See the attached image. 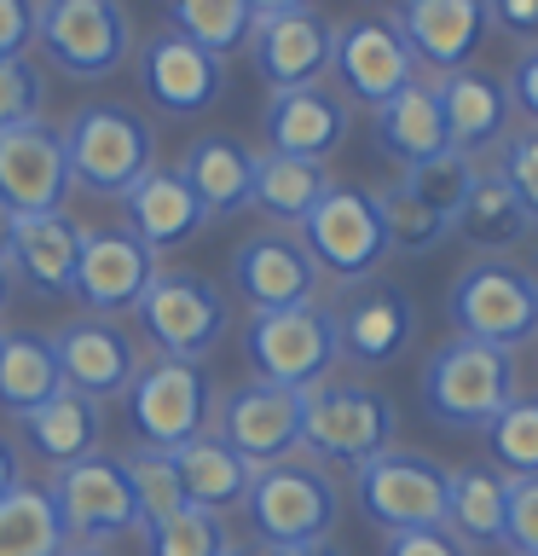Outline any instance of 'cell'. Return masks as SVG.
Segmentation results:
<instances>
[{
	"instance_id": "obj_54",
	"label": "cell",
	"mask_w": 538,
	"mask_h": 556,
	"mask_svg": "<svg viewBox=\"0 0 538 556\" xmlns=\"http://www.w3.org/2000/svg\"><path fill=\"white\" fill-rule=\"evenodd\" d=\"M7 232H12V215L0 208V255H7Z\"/></svg>"
},
{
	"instance_id": "obj_48",
	"label": "cell",
	"mask_w": 538,
	"mask_h": 556,
	"mask_svg": "<svg viewBox=\"0 0 538 556\" xmlns=\"http://www.w3.org/2000/svg\"><path fill=\"white\" fill-rule=\"evenodd\" d=\"M486 17H492L503 35L538 47V0H486Z\"/></svg>"
},
{
	"instance_id": "obj_27",
	"label": "cell",
	"mask_w": 538,
	"mask_h": 556,
	"mask_svg": "<svg viewBox=\"0 0 538 556\" xmlns=\"http://www.w3.org/2000/svg\"><path fill=\"white\" fill-rule=\"evenodd\" d=\"M180 174H185V186L197 191V203L208 208V220L243 215L255 198V151L232 134L191 139L185 156H180Z\"/></svg>"
},
{
	"instance_id": "obj_1",
	"label": "cell",
	"mask_w": 538,
	"mask_h": 556,
	"mask_svg": "<svg viewBox=\"0 0 538 556\" xmlns=\"http://www.w3.org/2000/svg\"><path fill=\"white\" fill-rule=\"evenodd\" d=\"M515 382H521V371H515L510 348H486V342L451 337L423 359L417 394H423V412L440 429H458V434L481 429L486 434V424L521 394Z\"/></svg>"
},
{
	"instance_id": "obj_32",
	"label": "cell",
	"mask_w": 538,
	"mask_h": 556,
	"mask_svg": "<svg viewBox=\"0 0 538 556\" xmlns=\"http://www.w3.org/2000/svg\"><path fill=\"white\" fill-rule=\"evenodd\" d=\"M451 232L463 243H475L481 255H503L533 232V220H527V208L515 203V191L498 180V168H481L463 208H458V220H451Z\"/></svg>"
},
{
	"instance_id": "obj_21",
	"label": "cell",
	"mask_w": 538,
	"mask_h": 556,
	"mask_svg": "<svg viewBox=\"0 0 538 556\" xmlns=\"http://www.w3.org/2000/svg\"><path fill=\"white\" fill-rule=\"evenodd\" d=\"M319 261L307 255L302 238H290L284 226L255 232L232 250V285L255 313H278V307H302L319 295Z\"/></svg>"
},
{
	"instance_id": "obj_34",
	"label": "cell",
	"mask_w": 538,
	"mask_h": 556,
	"mask_svg": "<svg viewBox=\"0 0 538 556\" xmlns=\"http://www.w3.org/2000/svg\"><path fill=\"white\" fill-rule=\"evenodd\" d=\"M324 191H330L324 163H307V156H278V151H260L255 156V198H249V208H260L267 220L302 226Z\"/></svg>"
},
{
	"instance_id": "obj_49",
	"label": "cell",
	"mask_w": 538,
	"mask_h": 556,
	"mask_svg": "<svg viewBox=\"0 0 538 556\" xmlns=\"http://www.w3.org/2000/svg\"><path fill=\"white\" fill-rule=\"evenodd\" d=\"M12 486H24V458H17V446L0 434V498H7Z\"/></svg>"
},
{
	"instance_id": "obj_4",
	"label": "cell",
	"mask_w": 538,
	"mask_h": 556,
	"mask_svg": "<svg viewBox=\"0 0 538 556\" xmlns=\"http://www.w3.org/2000/svg\"><path fill=\"white\" fill-rule=\"evenodd\" d=\"M59 134H64L69 180L87 186V191H104V198H121L139 174L156 168V134L139 111H128V104H111V99L81 104Z\"/></svg>"
},
{
	"instance_id": "obj_43",
	"label": "cell",
	"mask_w": 538,
	"mask_h": 556,
	"mask_svg": "<svg viewBox=\"0 0 538 556\" xmlns=\"http://www.w3.org/2000/svg\"><path fill=\"white\" fill-rule=\"evenodd\" d=\"M492 168H498V180L515 191V203L527 208V220L538 226V128H521V134L503 139Z\"/></svg>"
},
{
	"instance_id": "obj_56",
	"label": "cell",
	"mask_w": 538,
	"mask_h": 556,
	"mask_svg": "<svg viewBox=\"0 0 538 556\" xmlns=\"http://www.w3.org/2000/svg\"><path fill=\"white\" fill-rule=\"evenodd\" d=\"M533 278H538V267H533Z\"/></svg>"
},
{
	"instance_id": "obj_47",
	"label": "cell",
	"mask_w": 538,
	"mask_h": 556,
	"mask_svg": "<svg viewBox=\"0 0 538 556\" xmlns=\"http://www.w3.org/2000/svg\"><path fill=\"white\" fill-rule=\"evenodd\" d=\"M503 87H510V104H515L521 116H527V128H538V47L521 52Z\"/></svg>"
},
{
	"instance_id": "obj_45",
	"label": "cell",
	"mask_w": 538,
	"mask_h": 556,
	"mask_svg": "<svg viewBox=\"0 0 538 556\" xmlns=\"http://www.w3.org/2000/svg\"><path fill=\"white\" fill-rule=\"evenodd\" d=\"M382 556H469V545L451 528H417V533H388Z\"/></svg>"
},
{
	"instance_id": "obj_7",
	"label": "cell",
	"mask_w": 538,
	"mask_h": 556,
	"mask_svg": "<svg viewBox=\"0 0 538 556\" xmlns=\"http://www.w3.org/2000/svg\"><path fill=\"white\" fill-rule=\"evenodd\" d=\"M302 446L319 464H371L394 446V400L371 382H336L302 394Z\"/></svg>"
},
{
	"instance_id": "obj_29",
	"label": "cell",
	"mask_w": 538,
	"mask_h": 556,
	"mask_svg": "<svg viewBox=\"0 0 538 556\" xmlns=\"http://www.w3.org/2000/svg\"><path fill=\"white\" fill-rule=\"evenodd\" d=\"M24 424V441L29 452L41 464H52V476L69 464H81L87 452H99V429H104V406H93V400H81V394H69L59 389L47 400V406H35L17 417Z\"/></svg>"
},
{
	"instance_id": "obj_24",
	"label": "cell",
	"mask_w": 538,
	"mask_h": 556,
	"mask_svg": "<svg viewBox=\"0 0 538 556\" xmlns=\"http://www.w3.org/2000/svg\"><path fill=\"white\" fill-rule=\"evenodd\" d=\"M76 255H81V220H69V208H52V215H17L0 261L35 295H69Z\"/></svg>"
},
{
	"instance_id": "obj_6",
	"label": "cell",
	"mask_w": 538,
	"mask_h": 556,
	"mask_svg": "<svg viewBox=\"0 0 538 556\" xmlns=\"http://www.w3.org/2000/svg\"><path fill=\"white\" fill-rule=\"evenodd\" d=\"M243 359H249V371L260 382L307 394V389H319L342 359L336 319H330V307H319V302L249 313V325H243Z\"/></svg>"
},
{
	"instance_id": "obj_38",
	"label": "cell",
	"mask_w": 538,
	"mask_h": 556,
	"mask_svg": "<svg viewBox=\"0 0 538 556\" xmlns=\"http://www.w3.org/2000/svg\"><path fill=\"white\" fill-rule=\"evenodd\" d=\"M121 464H128V481H133V498H139V521H145V533L156 528V521H168L174 510H185V486H180V469H174V452L133 446Z\"/></svg>"
},
{
	"instance_id": "obj_37",
	"label": "cell",
	"mask_w": 538,
	"mask_h": 556,
	"mask_svg": "<svg viewBox=\"0 0 538 556\" xmlns=\"http://www.w3.org/2000/svg\"><path fill=\"white\" fill-rule=\"evenodd\" d=\"M376 203H382V226H388V250L394 255H428V250H440L446 232H451V220L434 215L406 180L376 191Z\"/></svg>"
},
{
	"instance_id": "obj_35",
	"label": "cell",
	"mask_w": 538,
	"mask_h": 556,
	"mask_svg": "<svg viewBox=\"0 0 538 556\" xmlns=\"http://www.w3.org/2000/svg\"><path fill=\"white\" fill-rule=\"evenodd\" d=\"M69 533L47 486H12L0 498V556H64Z\"/></svg>"
},
{
	"instance_id": "obj_16",
	"label": "cell",
	"mask_w": 538,
	"mask_h": 556,
	"mask_svg": "<svg viewBox=\"0 0 538 556\" xmlns=\"http://www.w3.org/2000/svg\"><path fill=\"white\" fill-rule=\"evenodd\" d=\"M215 434L238 452L243 464L267 469L278 458L302 452V394L278 389V382H238L215 406Z\"/></svg>"
},
{
	"instance_id": "obj_33",
	"label": "cell",
	"mask_w": 538,
	"mask_h": 556,
	"mask_svg": "<svg viewBox=\"0 0 538 556\" xmlns=\"http://www.w3.org/2000/svg\"><path fill=\"white\" fill-rule=\"evenodd\" d=\"M503 504H510V476L492 464H463L451 469V498H446V528L463 545H503Z\"/></svg>"
},
{
	"instance_id": "obj_9",
	"label": "cell",
	"mask_w": 538,
	"mask_h": 556,
	"mask_svg": "<svg viewBox=\"0 0 538 556\" xmlns=\"http://www.w3.org/2000/svg\"><path fill=\"white\" fill-rule=\"evenodd\" d=\"M133 319L156 342L163 359L203 365L220 348L226 330H232V302H226V290L203 273H156L145 302L133 307Z\"/></svg>"
},
{
	"instance_id": "obj_17",
	"label": "cell",
	"mask_w": 538,
	"mask_h": 556,
	"mask_svg": "<svg viewBox=\"0 0 538 556\" xmlns=\"http://www.w3.org/2000/svg\"><path fill=\"white\" fill-rule=\"evenodd\" d=\"M330 319H336L342 359L364 365V371L394 365V359L411 348V337H417V302H411L399 285H388V278L347 285V290L336 295V307H330Z\"/></svg>"
},
{
	"instance_id": "obj_46",
	"label": "cell",
	"mask_w": 538,
	"mask_h": 556,
	"mask_svg": "<svg viewBox=\"0 0 538 556\" xmlns=\"http://www.w3.org/2000/svg\"><path fill=\"white\" fill-rule=\"evenodd\" d=\"M35 47V0H0V59H24Z\"/></svg>"
},
{
	"instance_id": "obj_31",
	"label": "cell",
	"mask_w": 538,
	"mask_h": 556,
	"mask_svg": "<svg viewBox=\"0 0 538 556\" xmlns=\"http://www.w3.org/2000/svg\"><path fill=\"white\" fill-rule=\"evenodd\" d=\"M59 389L64 377H59L52 337H41V330H0V412L24 417L35 406H47Z\"/></svg>"
},
{
	"instance_id": "obj_22",
	"label": "cell",
	"mask_w": 538,
	"mask_h": 556,
	"mask_svg": "<svg viewBox=\"0 0 538 556\" xmlns=\"http://www.w3.org/2000/svg\"><path fill=\"white\" fill-rule=\"evenodd\" d=\"M394 24L411 41L417 64L458 76V70H475L492 17H486V0H394Z\"/></svg>"
},
{
	"instance_id": "obj_19",
	"label": "cell",
	"mask_w": 538,
	"mask_h": 556,
	"mask_svg": "<svg viewBox=\"0 0 538 556\" xmlns=\"http://www.w3.org/2000/svg\"><path fill=\"white\" fill-rule=\"evenodd\" d=\"M133 59H139V87L163 116H203L226 93V59L185 41L180 29L145 35V47H133Z\"/></svg>"
},
{
	"instance_id": "obj_51",
	"label": "cell",
	"mask_w": 538,
	"mask_h": 556,
	"mask_svg": "<svg viewBox=\"0 0 538 556\" xmlns=\"http://www.w3.org/2000/svg\"><path fill=\"white\" fill-rule=\"evenodd\" d=\"M267 556H347V551H336L330 539H319V545H295V551H267Z\"/></svg>"
},
{
	"instance_id": "obj_40",
	"label": "cell",
	"mask_w": 538,
	"mask_h": 556,
	"mask_svg": "<svg viewBox=\"0 0 538 556\" xmlns=\"http://www.w3.org/2000/svg\"><path fill=\"white\" fill-rule=\"evenodd\" d=\"M475 174H481V163L475 156H463V151H440V156H428V163H417V168H406L399 180H406L417 198H423L434 215H446V220H458V208H463V198H469V186H475Z\"/></svg>"
},
{
	"instance_id": "obj_53",
	"label": "cell",
	"mask_w": 538,
	"mask_h": 556,
	"mask_svg": "<svg viewBox=\"0 0 538 556\" xmlns=\"http://www.w3.org/2000/svg\"><path fill=\"white\" fill-rule=\"evenodd\" d=\"M64 556H116V551H104V545H69Z\"/></svg>"
},
{
	"instance_id": "obj_25",
	"label": "cell",
	"mask_w": 538,
	"mask_h": 556,
	"mask_svg": "<svg viewBox=\"0 0 538 556\" xmlns=\"http://www.w3.org/2000/svg\"><path fill=\"white\" fill-rule=\"evenodd\" d=\"M434 93H440V111H446V139L451 151L475 156L481 151H498L503 139H510V87L498 76H486V70H458V76H440L434 81Z\"/></svg>"
},
{
	"instance_id": "obj_10",
	"label": "cell",
	"mask_w": 538,
	"mask_h": 556,
	"mask_svg": "<svg viewBox=\"0 0 538 556\" xmlns=\"http://www.w3.org/2000/svg\"><path fill=\"white\" fill-rule=\"evenodd\" d=\"M121 400H128V424L139 434V446L174 452L215 429V382L191 359H163V354L145 359Z\"/></svg>"
},
{
	"instance_id": "obj_8",
	"label": "cell",
	"mask_w": 538,
	"mask_h": 556,
	"mask_svg": "<svg viewBox=\"0 0 538 556\" xmlns=\"http://www.w3.org/2000/svg\"><path fill=\"white\" fill-rule=\"evenodd\" d=\"M354 498L359 516L382 533H417V528H446V498H451V469L434 464L428 452L388 446L371 464L354 469Z\"/></svg>"
},
{
	"instance_id": "obj_18",
	"label": "cell",
	"mask_w": 538,
	"mask_h": 556,
	"mask_svg": "<svg viewBox=\"0 0 538 556\" xmlns=\"http://www.w3.org/2000/svg\"><path fill=\"white\" fill-rule=\"evenodd\" d=\"M330 59H336V24H330L319 7L255 17V29H249V64H255V76L267 81L272 93H290V87H319L330 76Z\"/></svg>"
},
{
	"instance_id": "obj_13",
	"label": "cell",
	"mask_w": 538,
	"mask_h": 556,
	"mask_svg": "<svg viewBox=\"0 0 538 556\" xmlns=\"http://www.w3.org/2000/svg\"><path fill=\"white\" fill-rule=\"evenodd\" d=\"M330 76L342 81V99L371 104L382 111L388 99H399L417 81V52L399 35L394 17L382 12H359L336 24V59H330Z\"/></svg>"
},
{
	"instance_id": "obj_52",
	"label": "cell",
	"mask_w": 538,
	"mask_h": 556,
	"mask_svg": "<svg viewBox=\"0 0 538 556\" xmlns=\"http://www.w3.org/2000/svg\"><path fill=\"white\" fill-rule=\"evenodd\" d=\"M12 285H17V278H12V267H7V261H0V307L12 302Z\"/></svg>"
},
{
	"instance_id": "obj_42",
	"label": "cell",
	"mask_w": 538,
	"mask_h": 556,
	"mask_svg": "<svg viewBox=\"0 0 538 556\" xmlns=\"http://www.w3.org/2000/svg\"><path fill=\"white\" fill-rule=\"evenodd\" d=\"M47 104V70L29 59H0V134L24 128V122H41Z\"/></svg>"
},
{
	"instance_id": "obj_3",
	"label": "cell",
	"mask_w": 538,
	"mask_h": 556,
	"mask_svg": "<svg viewBox=\"0 0 538 556\" xmlns=\"http://www.w3.org/2000/svg\"><path fill=\"white\" fill-rule=\"evenodd\" d=\"M446 313L458 325V337L515 354L538 337V278L510 255H481L451 278Z\"/></svg>"
},
{
	"instance_id": "obj_44",
	"label": "cell",
	"mask_w": 538,
	"mask_h": 556,
	"mask_svg": "<svg viewBox=\"0 0 538 556\" xmlns=\"http://www.w3.org/2000/svg\"><path fill=\"white\" fill-rule=\"evenodd\" d=\"M503 551L538 556V476H510V504H503Z\"/></svg>"
},
{
	"instance_id": "obj_36",
	"label": "cell",
	"mask_w": 538,
	"mask_h": 556,
	"mask_svg": "<svg viewBox=\"0 0 538 556\" xmlns=\"http://www.w3.org/2000/svg\"><path fill=\"white\" fill-rule=\"evenodd\" d=\"M163 7H168V29H180L185 41H197L215 59L249 47V29H255L249 0H163Z\"/></svg>"
},
{
	"instance_id": "obj_14",
	"label": "cell",
	"mask_w": 538,
	"mask_h": 556,
	"mask_svg": "<svg viewBox=\"0 0 538 556\" xmlns=\"http://www.w3.org/2000/svg\"><path fill=\"white\" fill-rule=\"evenodd\" d=\"M156 267V250L128 226H81V255H76V278H69V295L99 313V319H116V313H133L145 302Z\"/></svg>"
},
{
	"instance_id": "obj_5",
	"label": "cell",
	"mask_w": 538,
	"mask_h": 556,
	"mask_svg": "<svg viewBox=\"0 0 538 556\" xmlns=\"http://www.w3.org/2000/svg\"><path fill=\"white\" fill-rule=\"evenodd\" d=\"M35 47L59 76L104 81L133 59V17L121 0H35Z\"/></svg>"
},
{
	"instance_id": "obj_39",
	"label": "cell",
	"mask_w": 538,
	"mask_h": 556,
	"mask_svg": "<svg viewBox=\"0 0 538 556\" xmlns=\"http://www.w3.org/2000/svg\"><path fill=\"white\" fill-rule=\"evenodd\" d=\"M486 446L503 476H538V394H515L486 424Z\"/></svg>"
},
{
	"instance_id": "obj_12",
	"label": "cell",
	"mask_w": 538,
	"mask_h": 556,
	"mask_svg": "<svg viewBox=\"0 0 538 556\" xmlns=\"http://www.w3.org/2000/svg\"><path fill=\"white\" fill-rule=\"evenodd\" d=\"M47 493H52V504H59V521H64L69 545H111V539L145 533L128 464H121L116 452H87L81 464H69V469L52 476Z\"/></svg>"
},
{
	"instance_id": "obj_11",
	"label": "cell",
	"mask_w": 538,
	"mask_h": 556,
	"mask_svg": "<svg viewBox=\"0 0 538 556\" xmlns=\"http://www.w3.org/2000/svg\"><path fill=\"white\" fill-rule=\"evenodd\" d=\"M295 238L307 243V255L319 261V273L342 278V285H364V278H376V267L394 255L376 191L336 186V180H330V191L319 203H312V215L302 220V232H295Z\"/></svg>"
},
{
	"instance_id": "obj_50",
	"label": "cell",
	"mask_w": 538,
	"mask_h": 556,
	"mask_svg": "<svg viewBox=\"0 0 538 556\" xmlns=\"http://www.w3.org/2000/svg\"><path fill=\"white\" fill-rule=\"evenodd\" d=\"M249 7H255V17H272V12H302L312 0H249Z\"/></svg>"
},
{
	"instance_id": "obj_28",
	"label": "cell",
	"mask_w": 538,
	"mask_h": 556,
	"mask_svg": "<svg viewBox=\"0 0 538 556\" xmlns=\"http://www.w3.org/2000/svg\"><path fill=\"white\" fill-rule=\"evenodd\" d=\"M376 146H382L388 163H399V174L428 163V156H440V151H451L440 93H434L428 81H411L399 99H388L376 111Z\"/></svg>"
},
{
	"instance_id": "obj_15",
	"label": "cell",
	"mask_w": 538,
	"mask_h": 556,
	"mask_svg": "<svg viewBox=\"0 0 538 556\" xmlns=\"http://www.w3.org/2000/svg\"><path fill=\"white\" fill-rule=\"evenodd\" d=\"M52 354H59V377L69 394L93 400V406H104V400L128 394L133 377H139V342L133 330L121 319H99V313H81V319H69L52 330Z\"/></svg>"
},
{
	"instance_id": "obj_30",
	"label": "cell",
	"mask_w": 538,
	"mask_h": 556,
	"mask_svg": "<svg viewBox=\"0 0 538 556\" xmlns=\"http://www.w3.org/2000/svg\"><path fill=\"white\" fill-rule=\"evenodd\" d=\"M174 469H180L185 504L215 510V516L249 498V481H255V464H243L215 429L197 434V441H185V446H174Z\"/></svg>"
},
{
	"instance_id": "obj_2",
	"label": "cell",
	"mask_w": 538,
	"mask_h": 556,
	"mask_svg": "<svg viewBox=\"0 0 538 556\" xmlns=\"http://www.w3.org/2000/svg\"><path fill=\"white\" fill-rule=\"evenodd\" d=\"M249 528L267 551H295V545H319L330 528L342 521V486L330 481V469L319 458H278L267 469H255L249 481Z\"/></svg>"
},
{
	"instance_id": "obj_23",
	"label": "cell",
	"mask_w": 538,
	"mask_h": 556,
	"mask_svg": "<svg viewBox=\"0 0 538 556\" xmlns=\"http://www.w3.org/2000/svg\"><path fill=\"white\" fill-rule=\"evenodd\" d=\"M354 128V111H347L342 93L330 87H290V93H272L267 111H260V134H267V151L278 156H307V163H324L330 151Z\"/></svg>"
},
{
	"instance_id": "obj_26",
	"label": "cell",
	"mask_w": 538,
	"mask_h": 556,
	"mask_svg": "<svg viewBox=\"0 0 538 556\" xmlns=\"http://www.w3.org/2000/svg\"><path fill=\"white\" fill-rule=\"evenodd\" d=\"M121 226L139 232L151 250H174V243H191L208 226V208L197 203V191L185 186L180 168H151L121 191Z\"/></svg>"
},
{
	"instance_id": "obj_55",
	"label": "cell",
	"mask_w": 538,
	"mask_h": 556,
	"mask_svg": "<svg viewBox=\"0 0 538 556\" xmlns=\"http://www.w3.org/2000/svg\"><path fill=\"white\" fill-rule=\"evenodd\" d=\"M226 556H249V551H238V545H232V551H226Z\"/></svg>"
},
{
	"instance_id": "obj_41",
	"label": "cell",
	"mask_w": 538,
	"mask_h": 556,
	"mask_svg": "<svg viewBox=\"0 0 538 556\" xmlns=\"http://www.w3.org/2000/svg\"><path fill=\"white\" fill-rule=\"evenodd\" d=\"M151 556H226L232 551V533H226V521L215 510H197V504H185V510H174L168 521H156L145 533Z\"/></svg>"
},
{
	"instance_id": "obj_20",
	"label": "cell",
	"mask_w": 538,
	"mask_h": 556,
	"mask_svg": "<svg viewBox=\"0 0 538 556\" xmlns=\"http://www.w3.org/2000/svg\"><path fill=\"white\" fill-rule=\"evenodd\" d=\"M69 163H64V134L52 122H24L0 134V208L17 215H52L69 198Z\"/></svg>"
}]
</instances>
